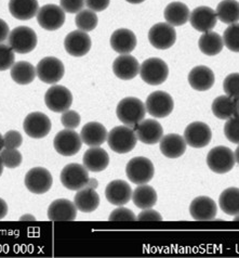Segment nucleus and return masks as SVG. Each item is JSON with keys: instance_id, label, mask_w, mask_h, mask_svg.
<instances>
[{"instance_id": "obj_1", "label": "nucleus", "mask_w": 239, "mask_h": 258, "mask_svg": "<svg viewBox=\"0 0 239 258\" xmlns=\"http://www.w3.org/2000/svg\"><path fill=\"white\" fill-rule=\"evenodd\" d=\"M116 114L122 124L134 127L145 118L146 106L140 99L128 97L120 100L116 109Z\"/></svg>"}, {"instance_id": "obj_2", "label": "nucleus", "mask_w": 239, "mask_h": 258, "mask_svg": "<svg viewBox=\"0 0 239 258\" xmlns=\"http://www.w3.org/2000/svg\"><path fill=\"white\" fill-rule=\"evenodd\" d=\"M137 142L134 129L129 126H116L107 136V143L114 152L125 154L131 152Z\"/></svg>"}, {"instance_id": "obj_3", "label": "nucleus", "mask_w": 239, "mask_h": 258, "mask_svg": "<svg viewBox=\"0 0 239 258\" xmlns=\"http://www.w3.org/2000/svg\"><path fill=\"white\" fill-rule=\"evenodd\" d=\"M37 35L28 26H18L12 30L8 37V45L14 52L30 53L37 46Z\"/></svg>"}, {"instance_id": "obj_4", "label": "nucleus", "mask_w": 239, "mask_h": 258, "mask_svg": "<svg viewBox=\"0 0 239 258\" xmlns=\"http://www.w3.org/2000/svg\"><path fill=\"white\" fill-rule=\"evenodd\" d=\"M126 174L130 181L135 184L149 182L155 175L154 164L147 157L137 156L130 160L126 166Z\"/></svg>"}, {"instance_id": "obj_5", "label": "nucleus", "mask_w": 239, "mask_h": 258, "mask_svg": "<svg viewBox=\"0 0 239 258\" xmlns=\"http://www.w3.org/2000/svg\"><path fill=\"white\" fill-rule=\"evenodd\" d=\"M140 75L143 82L150 86L164 84L169 76L167 63L159 58H149L140 66Z\"/></svg>"}, {"instance_id": "obj_6", "label": "nucleus", "mask_w": 239, "mask_h": 258, "mask_svg": "<svg viewBox=\"0 0 239 258\" xmlns=\"http://www.w3.org/2000/svg\"><path fill=\"white\" fill-rule=\"evenodd\" d=\"M235 154L227 147H215L207 155V165L215 174H227L235 166Z\"/></svg>"}, {"instance_id": "obj_7", "label": "nucleus", "mask_w": 239, "mask_h": 258, "mask_svg": "<svg viewBox=\"0 0 239 258\" xmlns=\"http://www.w3.org/2000/svg\"><path fill=\"white\" fill-rule=\"evenodd\" d=\"M88 169L84 165L70 163L61 171V182L65 188L71 191H78L89 183L90 177Z\"/></svg>"}, {"instance_id": "obj_8", "label": "nucleus", "mask_w": 239, "mask_h": 258, "mask_svg": "<svg viewBox=\"0 0 239 258\" xmlns=\"http://www.w3.org/2000/svg\"><path fill=\"white\" fill-rule=\"evenodd\" d=\"M36 74L42 83L54 85L59 83L65 74L64 64L55 56H46L38 62Z\"/></svg>"}, {"instance_id": "obj_9", "label": "nucleus", "mask_w": 239, "mask_h": 258, "mask_svg": "<svg viewBox=\"0 0 239 258\" xmlns=\"http://www.w3.org/2000/svg\"><path fill=\"white\" fill-rule=\"evenodd\" d=\"M145 106L149 115L155 118H164L172 113L175 109V101L168 92L157 90L147 97Z\"/></svg>"}, {"instance_id": "obj_10", "label": "nucleus", "mask_w": 239, "mask_h": 258, "mask_svg": "<svg viewBox=\"0 0 239 258\" xmlns=\"http://www.w3.org/2000/svg\"><path fill=\"white\" fill-rule=\"evenodd\" d=\"M83 140L81 135L74 129H64L57 133L53 140L55 151L62 156H73L82 149Z\"/></svg>"}, {"instance_id": "obj_11", "label": "nucleus", "mask_w": 239, "mask_h": 258, "mask_svg": "<svg viewBox=\"0 0 239 258\" xmlns=\"http://www.w3.org/2000/svg\"><path fill=\"white\" fill-rule=\"evenodd\" d=\"M45 103L49 110L54 113H63L69 110L73 103V95L64 86L54 85L50 87L45 95Z\"/></svg>"}, {"instance_id": "obj_12", "label": "nucleus", "mask_w": 239, "mask_h": 258, "mask_svg": "<svg viewBox=\"0 0 239 258\" xmlns=\"http://www.w3.org/2000/svg\"><path fill=\"white\" fill-rule=\"evenodd\" d=\"M24 182L28 191L35 195H43L51 189L53 178L47 168L34 167L27 171Z\"/></svg>"}, {"instance_id": "obj_13", "label": "nucleus", "mask_w": 239, "mask_h": 258, "mask_svg": "<svg viewBox=\"0 0 239 258\" xmlns=\"http://www.w3.org/2000/svg\"><path fill=\"white\" fill-rule=\"evenodd\" d=\"M65 11L60 6L49 4L41 7L37 12V22L46 31L53 32L65 23Z\"/></svg>"}, {"instance_id": "obj_14", "label": "nucleus", "mask_w": 239, "mask_h": 258, "mask_svg": "<svg viewBox=\"0 0 239 258\" xmlns=\"http://www.w3.org/2000/svg\"><path fill=\"white\" fill-rule=\"evenodd\" d=\"M150 45L159 50H167L176 44L177 32L175 27L168 23H157L150 27L148 32Z\"/></svg>"}, {"instance_id": "obj_15", "label": "nucleus", "mask_w": 239, "mask_h": 258, "mask_svg": "<svg viewBox=\"0 0 239 258\" xmlns=\"http://www.w3.org/2000/svg\"><path fill=\"white\" fill-rule=\"evenodd\" d=\"M51 120L41 112L30 113L23 121L24 132L34 139L45 138L51 131Z\"/></svg>"}, {"instance_id": "obj_16", "label": "nucleus", "mask_w": 239, "mask_h": 258, "mask_svg": "<svg viewBox=\"0 0 239 258\" xmlns=\"http://www.w3.org/2000/svg\"><path fill=\"white\" fill-rule=\"evenodd\" d=\"M184 139L190 147L201 149L207 147L212 138L210 127L202 121H193L184 131Z\"/></svg>"}, {"instance_id": "obj_17", "label": "nucleus", "mask_w": 239, "mask_h": 258, "mask_svg": "<svg viewBox=\"0 0 239 258\" xmlns=\"http://www.w3.org/2000/svg\"><path fill=\"white\" fill-rule=\"evenodd\" d=\"M92 41L90 36L81 30L70 32L64 39V48L71 56L81 58L90 51Z\"/></svg>"}, {"instance_id": "obj_18", "label": "nucleus", "mask_w": 239, "mask_h": 258, "mask_svg": "<svg viewBox=\"0 0 239 258\" xmlns=\"http://www.w3.org/2000/svg\"><path fill=\"white\" fill-rule=\"evenodd\" d=\"M133 129L137 140L145 145H156L164 137V128L156 119H143Z\"/></svg>"}, {"instance_id": "obj_19", "label": "nucleus", "mask_w": 239, "mask_h": 258, "mask_svg": "<svg viewBox=\"0 0 239 258\" xmlns=\"http://www.w3.org/2000/svg\"><path fill=\"white\" fill-rule=\"evenodd\" d=\"M190 22L196 31L206 33L212 31V28L216 25L218 16H216V12L210 8V7L201 6L197 7V8H195L192 11L190 16Z\"/></svg>"}, {"instance_id": "obj_20", "label": "nucleus", "mask_w": 239, "mask_h": 258, "mask_svg": "<svg viewBox=\"0 0 239 258\" xmlns=\"http://www.w3.org/2000/svg\"><path fill=\"white\" fill-rule=\"evenodd\" d=\"M191 216L197 221L213 220L218 214V206L209 197H198L190 205Z\"/></svg>"}, {"instance_id": "obj_21", "label": "nucleus", "mask_w": 239, "mask_h": 258, "mask_svg": "<svg viewBox=\"0 0 239 258\" xmlns=\"http://www.w3.org/2000/svg\"><path fill=\"white\" fill-rule=\"evenodd\" d=\"M114 74L122 81L133 80L140 74V63L131 54H120L113 63Z\"/></svg>"}, {"instance_id": "obj_22", "label": "nucleus", "mask_w": 239, "mask_h": 258, "mask_svg": "<svg viewBox=\"0 0 239 258\" xmlns=\"http://www.w3.org/2000/svg\"><path fill=\"white\" fill-rule=\"evenodd\" d=\"M106 200L113 205L122 206L129 203L132 198V189L125 180H113L106 185L105 189Z\"/></svg>"}, {"instance_id": "obj_23", "label": "nucleus", "mask_w": 239, "mask_h": 258, "mask_svg": "<svg viewBox=\"0 0 239 258\" xmlns=\"http://www.w3.org/2000/svg\"><path fill=\"white\" fill-rule=\"evenodd\" d=\"M77 211L74 202L66 199H59L50 204L48 218L52 221H73L76 219Z\"/></svg>"}, {"instance_id": "obj_24", "label": "nucleus", "mask_w": 239, "mask_h": 258, "mask_svg": "<svg viewBox=\"0 0 239 258\" xmlns=\"http://www.w3.org/2000/svg\"><path fill=\"white\" fill-rule=\"evenodd\" d=\"M111 47L119 54H129L136 47V36L128 28L116 30L111 36Z\"/></svg>"}, {"instance_id": "obj_25", "label": "nucleus", "mask_w": 239, "mask_h": 258, "mask_svg": "<svg viewBox=\"0 0 239 258\" xmlns=\"http://www.w3.org/2000/svg\"><path fill=\"white\" fill-rule=\"evenodd\" d=\"M159 142H161L159 145L161 152L168 159H179L186 151L187 143L181 135L168 134L164 136Z\"/></svg>"}, {"instance_id": "obj_26", "label": "nucleus", "mask_w": 239, "mask_h": 258, "mask_svg": "<svg viewBox=\"0 0 239 258\" xmlns=\"http://www.w3.org/2000/svg\"><path fill=\"white\" fill-rule=\"evenodd\" d=\"M215 77L211 69L205 66L195 67L188 74V83L191 87L197 91H207L212 88Z\"/></svg>"}, {"instance_id": "obj_27", "label": "nucleus", "mask_w": 239, "mask_h": 258, "mask_svg": "<svg viewBox=\"0 0 239 258\" xmlns=\"http://www.w3.org/2000/svg\"><path fill=\"white\" fill-rule=\"evenodd\" d=\"M84 166L92 173H100L107 168L110 164V156L104 149L91 147L87 150L83 157Z\"/></svg>"}, {"instance_id": "obj_28", "label": "nucleus", "mask_w": 239, "mask_h": 258, "mask_svg": "<svg viewBox=\"0 0 239 258\" xmlns=\"http://www.w3.org/2000/svg\"><path fill=\"white\" fill-rule=\"evenodd\" d=\"M107 131L105 126H103L98 121H90L86 124L81 133V137L85 145L89 147H100L105 141H107Z\"/></svg>"}, {"instance_id": "obj_29", "label": "nucleus", "mask_w": 239, "mask_h": 258, "mask_svg": "<svg viewBox=\"0 0 239 258\" xmlns=\"http://www.w3.org/2000/svg\"><path fill=\"white\" fill-rule=\"evenodd\" d=\"M74 203L78 211L83 213H92L100 205V196L96 189L87 187L78 190L74 198Z\"/></svg>"}, {"instance_id": "obj_30", "label": "nucleus", "mask_w": 239, "mask_h": 258, "mask_svg": "<svg viewBox=\"0 0 239 258\" xmlns=\"http://www.w3.org/2000/svg\"><path fill=\"white\" fill-rule=\"evenodd\" d=\"M39 10L38 0H10L9 11L13 18L26 21L37 16Z\"/></svg>"}, {"instance_id": "obj_31", "label": "nucleus", "mask_w": 239, "mask_h": 258, "mask_svg": "<svg viewBox=\"0 0 239 258\" xmlns=\"http://www.w3.org/2000/svg\"><path fill=\"white\" fill-rule=\"evenodd\" d=\"M164 16L167 23L175 27L186 24L190 20L191 12L185 4L175 2L166 7Z\"/></svg>"}, {"instance_id": "obj_32", "label": "nucleus", "mask_w": 239, "mask_h": 258, "mask_svg": "<svg viewBox=\"0 0 239 258\" xmlns=\"http://www.w3.org/2000/svg\"><path fill=\"white\" fill-rule=\"evenodd\" d=\"M132 201L134 205L137 209L146 210L154 207L157 203V192L156 190L148 185L147 183L139 184V187H136L132 191Z\"/></svg>"}, {"instance_id": "obj_33", "label": "nucleus", "mask_w": 239, "mask_h": 258, "mask_svg": "<svg viewBox=\"0 0 239 258\" xmlns=\"http://www.w3.org/2000/svg\"><path fill=\"white\" fill-rule=\"evenodd\" d=\"M211 110L215 117H218L219 119L227 120L230 117L237 115L236 99L227 95L215 98L212 102Z\"/></svg>"}, {"instance_id": "obj_34", "label": "nucleus", "mask_w": 239, "mask_h": 258, "mask_svg": "<svg viewBox=\"0 0 239 258\" xmlns=\"http://www.w3.org/2000/svg\"><path fill=\"white\" fill-rule=\"evenodd\" d=\"M198 47L200 51L209 56L219 54L224 47L223 37L215 32H206L200 36L198 40Z\"/></svg>"}, {"instance_id": "obj_35", "label": "nucleus", "mask_w": 239, "mask_h": 258, "mask_svg": "<svg viewBox=\"0 0 239 258\" xmlns=\"http://www.w3.org/2000/svg\"><path fill=\"white\" fill-rule=\"evenodd\" d=\"M10 75L13 82H16L19 85H30L34 82L35 77L37 76L36 68L32 63L26 61L14 63L11 68Z\"/></svg>"}, {"instance_id": "obj_36", "label": "nucleus", "mask_w": 239, "mask_h": 258, "mask_svg": "<svg viewBox=\"0 0 239 258\" xmlns=\"http://www.w3.org/2000/svg\"><path fill=\"white\" fill-rule=\"evenodd\" d=\"M220 209L229 216L239 215V188L230 187L224 190L219 198Z\"/></svg>"}, {"instance_id": "obj_37", "label": "nucleus", "mask_w": 239, "mask_h": 258, "mask_svg": "<svg viewBox=\"0 0 239 258\" xmlns=\"http://www.w3.org/2000/svg\"><path fill=\"white\" fill-rule=\"evenodd\" d=\"M218 20L225 24H235L239 21V3L237 0H223L216 7Z\"/></svg>"}, {"instance_id": "obj_38", "label": "nucleus", "mask_w": 239, "mask_h": 258, "mask_svg": "<svg viewBox=\"0 0 239 258\" xmlns=\"http://www.w3.org/2000/svg\"><path fill=\"white\" fill-rule=\"evenodd\" d=\"M75 23L78 30L83 32H92L98 26L99 19L97 13L90 9H83L77 13L75 18Z\"/></svg>"}, {"instance_id": "obj_39", "label": "nucleus", "mask_w": 239, "mask_h": 258, "mask_svg": "<svg viewBox=\"0 0 239 258\" xmlns=\"http://www.w3.org/2000/svg\"><path fill=\"white\" fill-rule=\"evenodd\" d=\"M224 46L233 52H239V23L230 24L223 35Z\"/></svg>"}, {"instance_id": "obj_40", "label": "nucleus", "mask_w": 239, "mask_h": 258, "mask_svg": "<svg viewBox=\"0 0 239 258\" xmlns=\"http://www.w3.org/2000/svg\"><path fill=\"white\" fill-rule=\"evenodd\" d=\"M0 157L6 167L8 168H17L22 164L23 156L18 149H6L2 150Z\"/></svg>"}, {"instance_id": "obj_41", "label": "nucleus", "mask_w": 239, "mask_h": 258, "mask_svg": "<svg viewBox=\"0 0 239 258\" xmlns=\"http://www.w3.org/2000/svg\"><path fill=\"white\" fill-rule=\"evenodd\" d=\"M224 135L228 141L239 145V115L230 117L224 125Z\"/></svg>"}, {"instance_id": "obj_42", "label": "nucleus", "mask_w": 239, "mask_h": 258, "mask_svg": "<svg viewBox=\"0 0 239 258\" xmlns=\"http://www.w3.org/2000/svg\"><path fill=\"white\" fill-rule=\"evenodd\" d=\"M223 89L225 95L238 99L239 98V73H231L225 77L223 82Z\"/></svg>"}, {"instance_id": "obj_43", "label": "nucleus", "mask_w": 239, "mask_h": 258, "mask_svg": "<svg viewBox=\"0 0 239 258\" xmlns=\"http://www.w3.org/2000/svg\"><path fill=\"white\" fill-rule=\"evenodd\" d=\"M14 60H16V55L11 47L6 44H0V72L11 69Z\"/></svg>"}, {"instance_id": "obj_44", "label": "nucleus", "mask_w": 239, "mask_h": 258, "mask_svg": "<svg viewBox=\"0 0 239 258\" xmlns=\"http://www.w3.org/2000/svg\"><path fill=\"white\" fill-rule=\"evenodd\" d=\"M82 117L74 110H67L62 113L61 116V123L66 129H76L81 125Z\"/></svg>"}, {"instance_id": "obj_45", "label": "nucleus", "mask_w": 239, "mask_h": 258, "mask_svg": "<svg viewBox=\"0 0 239 258\" xmlns=\"http://www.w3.org/2000/svg\"><path fill=\"white\" fill-rule=\"evenodd\" d=\"M108 220L110 221H135L136 216L132 211L126 209V207L119 206L118 209H116L115 211L112 212L110 217H108Z\"/></svg>"}, {"instance_id": "obj_46", "label": "nucleus", "mask_w": 239, "mask_h": 258, "mask_svg": "<svg viewBox=\"0 0 239 258\" xmlns=\"http://www.w3.org/2000/svg\"><path fill=\"white\" fill-rule=\"evenodd\" d=\"M23 143V137L17 131H9L4 136V146L6 149H18Z\"/></svg>"}, {"instance_id": "obj_47", "label": "nucleus", "mask_w": 239, "mask_h": 258, "mask_svg": "<svg viewBox=\"0 0 239 258\" xmlns=\"http://www.w3.org/2000/svg\"><path fill=\"white\" fill-rule=\"evenodd\" d=\"M61 8L67 13H78L84 9L85 0H60Z\"/></svg>"}, {"instance_id": "obj_48", "label": "nucleus", "mask_w": 239, "mask_h": 258, "mask_svg": "<svg viewBox=\"0 0 239 258\" xmlns=\"http://www.w3.org/2000/svg\"><path fill=\"white\" fill-rule=\"evenodd\" d=\"M136 220L139 221H162L163 216L161 213H158L151 209L143 210L139 215H137Z\"/></svg>"}, {"instance_id": "obj_49", "label": "nucleus", "mask_w": 239, "mask_h": 258, "mask_svg": "<svg viewBox=\"0 0 239 258\" xmlns=\"http://www.w3.org/2000/svg\"><path fill=\"white\" fill-rule=\"evenodd\" d=\"M85 3L88 9L94 12H101L108 8L111 0H85Z\"/></svg>"}, {"instance_id": "obj_50", "label": "nucleus", "mask_w": 239, "mask_h": 258, "mask_svg": "<svg viewBox=\"0 0 239 258\" xmlns=\"http://www.w3.org/2000/svg\"><path fill=\"white\" fill-rule=\"evenodd\" d=\"M10 34L9 25L6 23V21L0 19V44H3L5 40L8 39Z\"/></svg>"}, {"instance_id": "obj_51", "label": "nucleus", "mask_w": 239, "mask_h": 258, "mask_svg": "<svg viewBox=\"0 0 239 258\" xmlns=\"http://www.w3.org/2000/svg\"><path fill=\"white\" fill-rule=\"evenodd\" d=\"M7 214H8V204L6 203V201L0 198V220L4 219Z\"/></svg>"}, {"instance_id": "obj_52", "label": "nucleus", "mask_w": 239, "mask_h": 258, "mask_svg": "<svg viewBox=\"0 0 239 258\" xmlns=\"http://www.w3.org/2000/svg\"><path fill=\"white\" fill-rule=\"evenodd\" d=\"M20 220H21V221H24V220L35 221V220H36V217L34 216V215H31V214H25V215H23V216H22V217L20 218Z\"/></svg>"}, {"instance_id": "obj_53", "label": "nucleus", "mask_w": 239, "mask_h": 258, "mask_svg": "<svg viewBox=\"0 0 239 258\" xmlns=\"http://www.w3.org/2000/svg\"><path fill=\"white\" fill-rule=\"evenodd\" d=\"M98 185H99V183H98L97 179H90L89 183H88V187H91V188H93V189H97Z\"/></svg>"}, {"instance_id": "obj_54", "label": "nucleus", "mask_w": 239, "mask_h": 258, "mask_svg": "<svg viewBox=\"0 0 239 258\" xmlns=\"http://www.w3.org/2000/svg\"><path fill=\"white\" fill-rule=\"evenodd\" d=\"M126 2L129 4H132V5H139V4H142L145 2V0H126Z\"/></svg>"}, {"instance_id": "obj_55", "label": "nucleus", "mask_w": 239, "mask_h": 258, "mask_svg": "<svg viewBox=\"0 0 239 258\" xmlns=\"http://www.w3.org/2000/svg\"><path fill=\"white\" fill-rule=\"evenodd\" d=\"M234 154H235V161H236V163L239 165V146H238L237 149L235 150Z\"/></svg>"}, {"instance_id": "obj_56", "label": "nucleus", "mask_w": 239, "mask_h": 258, "mask_svg": "<svg viewBox=\"0 0 239 258\" xmlns=\"http://www.w3.org/2000/svg\"><path fill=\"white\" fill-rule=\"evenodd\" d=\"M3 148H5V146H4V137H3V135L0 134V152H2Z\"/></svg>"}, {"instance_id": "obj_57", "label": "nucleus", "mask_w": 239, "mask_h": 258, "mask_svg": "<svg viewBox=\"0 0 239 258\" xmlns=\"http://www.w3.org/2000/svg\"><path fill=\"white\" fill-rule=\"evenodd\" d=\"M4 167H5V165H4L3 161H2V157H0V177H2V175H3Z\"/></svg>"}, {"instance_id": "obj_58", "label": "nucleus", "mask_w": 239, "mask_h": 258, "mask_svg": "<svg viewBox=\"0 0 239 258\" xmlns=\"http://www.w3.org/2000/svg\"><path fill=\"white\" fill-rule=\"evenodd\" d=\"M236 109H237V114L239 115V98L236 99Z\"/></svg>"}, {"instance_id": "obj_59", "label": "nucleus", "mask_w": 239, "mask_h": 258, "mask_svg": "<svg viewBox=\"0 0 239 258\" xmlns=\"http://www.w3.org/2000/svg\"><path fill=\"white\" fill-rule=\"evenodd\" d=\"M235 221H239V215H237V216L235 217V219H234Z\"/></svg>"}]
</instances>
